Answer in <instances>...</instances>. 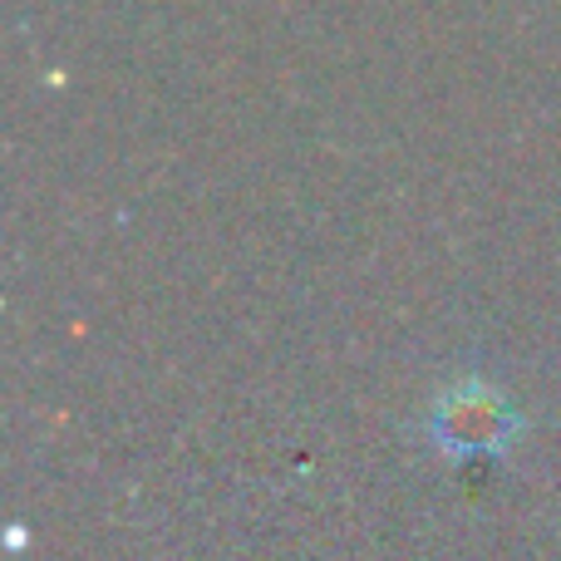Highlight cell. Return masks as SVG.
<instances>
[{"label": "cell", "mask_w": 561, "mask_h": 561, "mask_svg": "<svg viewBox=\"0 0 561 561\" xmlns=\"http://www.w3.org/2000/svg\"><path fill=\"white\" fill-rule=\"evenodd\" d=\"M527 419L513 409V399L483 375H458L454 385H444L419 414V434L428 448H438L454 463L488 454H513V444L523 438Z\"/></svg>", "instance_id": "6da1fadb"}]
</instances>
